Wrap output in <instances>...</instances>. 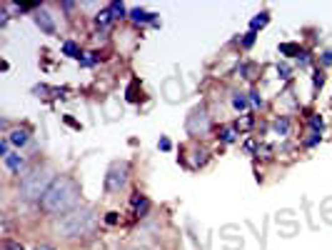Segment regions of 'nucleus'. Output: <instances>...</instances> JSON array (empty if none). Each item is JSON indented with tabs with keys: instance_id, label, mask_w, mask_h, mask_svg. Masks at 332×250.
<instances>
[{
	"instance_id": "1",
	"label": "nucleus",
	"mask_w": 332,
	"mask_h": 250,
	"mask_svg": "<svg viewBox=\"0 0 332 250\" xmlns=\"http://www.w3.org/2000/svg\"><path fill=\"white\" fill-rule=\"evenodd\" d=\"M80 200V185L70 178V175H58L53 180V185L48 188V193L40 200V208L50 215H65L72 208H77Z\"/></svg>"
},
{
	"instance_id": "2",
	"label": "nucleus",
	"mask_w": 332,
	"mask_h": 250,
	"mask_svg": "<svg viewBox=\"0 0 332 250\" xmlns=\"http://www.w3.org/2000/svg\"><path fill=\"white\" fill-rule=\"evenodd\" d=\"M95 223H98V213L95 208L90 205H77L72 208L70 213L60 215L55 220V233L63 235V238H80V235H88L95 230Z\"/></svg>"
},
{
	"instance_id": "3",
	"label": "nucleus",
	"mask_w": 332,
	"mask_h": 250,
	"mask_svg": "<svg viewBox=\"0 0 332 250\" xmlns=\"http://www.w3.org/2000/svg\"><path fill=\"white\" fill-rule=\"evenodd\" d=\"M53 175L50 170L45 168H35L33 173H28L23 180H20V188H18V195L23 203H40L43 195L48 193V188L53 185Z\"/></svg>"
},
{
	"instance_id": "4",
	"label": "nucleus",
	"mask_w": 332,
	"mask_h": 250,
	"mask_svg": "<svg viewBox=\"0 0 332 250\" xmlns=\"http://www.w3.org/2000/svg\"><path fill=\"white\" fill-rule=\"evenodd\" d=\"M128 178H130L128 163L115 160V163L108 168V175H105V193H120L123 188L128 185Z\"/></svg>"
},
{
	"instance_id": "5",
	"label": "nucleus",
	"mask_w": 332,
	"mask_h": 250,
	"mask_svg": "<svg viewBox=\"0 0 332 250\" xmlns=\"http://www.w3.org/2000/svg\"><path fill=\"white\" fill-rule=\"evenodd\" d=\"M188 133L190 135H205L207 130H210V115H207V110L205 108H195L190 115H188Z\"/></svg>"
},
{
	"instance_id": "6",
	"label": "nucleus",
	"mask_w": 332,
	"mask_h": 250,
	"mask_svg": "<svg viewBox=\"0 0 332 250\" xmlns=\"http://www.w3.org/2000/svg\"><path fill=\"white\" fill-rule=\"evenodd\" d=\"M33 20H35V25H38L45 35H55V33H58V28H55V23H53V15H50L48 10L40 8V10L33 15Z\"/></svg>"
},
{
	"instance_id": "7",
	"label": "nucleus",
	"mask_w": 332,
	"mask_h": 250,
	"mask_svg": "<svg viewBox=\"0 0 332 250\" xmlns=\"http://www.w3.org/2000/svg\"><path fill=\"white\" fill-rule=\"evenodd\" d=\"M5 135H8L10 145H15V148H23V145H28V140H30V130H28V128H13V130H8Z\"/></svg>"
},
{
	"instance_id": "8",
	"label": "nucleus",
	"mask_w": 332,
	"mask_h": 250,
	"mask_svg": "<svg viewBox=\"0 0 332 250\" xmlns=\"http://www.w3.org/2000/svg\"><path fill=\"white\" fill-rule=\"evenodd\" d=\"M130 20L137 23V25H157V13H147V10H142V8H133L130 10Z\"/></svg>"
},
{
	"instance_id": "9",
	"label": "nucleus",
	"mask_w": 332,
	"mask_h": 250,
	"mask_svg": "<svg viewBox=\"0 0 332 250\" xmlns=\"http://www.w3.org/2000/svg\"><path fill=\"white\" fill-rule=\"evenodd\" d=\"M3 165H5L13 175H20V173H23V168H25V158H23L20 153H10V155L3 160Z\"/></svg>"
},
{
	"instance_id": "10",
	"label": "nucleus",
	"mask_w": 332,
	"mask_h": 250,
	"mask_svg": "<svg viewBox=\"0 0 332 250\" xmlns=\"http://www.w3.org/2000/svg\"><path fill=\"white\" fill-rule=\"evenodd\" d=\"M130 205L135 208V218H147V213H150V200H147L145 195L133 193V200H130Z\"/></svg>"
},
{
	"instance_id": "11",
	"label": "nucleus",
	"mask_w": 332,
	"mask_h": 250,
	"mask_svg": "<svg viewBox=\"0 0 332 250\" xmlns=\"http://www.w3.org/2000/svg\"><path fill=\"white\" fill-rule=\"evenodd\" d=\"M290 118L287 115H277L275 118V123H272V130H275V135H280V138H287L290 135Z\"/></svg>"
},
{
	"instance_id": "12",
	"label": "nucleus",
	"mask_w": 332,
	"mask_h": 250,
	"mask_svg": "<svg viewBox=\"0 0 332 250\" xmlns=\"http://www.w3.org/2000/svg\"><path fill=\"white\" fill-rule=\"evenodd\" d=\"M113 20H115V18H113L110 8H103V10L95 15V25H98V28H103V30H105V28H110V25H113Z\"/></svg>"
},
{
	"instance_id": "13",
	"label": "nucleus",
	"mask_w": 332,
	"mask_h": 250,
	"mask_svg": "<svg viewBox=\"0 0 332 250\" xmlns=\"http://www.w3.org/2000/svg\"><path fill=\"white\" fill-rule=\"evenodd\" d=\"M267 23H270V13L267 10H263V13H258L253 20H250V33H258L260 28H265Z\"/></svg>"
},
{
	"instance_id": "14",
	"label": "nucleus",
	"mask_w": 332,
	"mask_h": 250,
	"mask_svg": "<svg viewBox=\"0 0 332 250\" xmlns=\"http://www.w3.org/2000/svg\"><path fill=\"white\" fill-rule=\"evenodd\" d=\"M280 53H282V55H287V58H297L302 50H300V45H297V43H280Z\"/></svg>"
},
{
	"instance_id": "15",
	"label": "nucleus",
	"mask_w": 332,
	"mask_h": 250,
	"mask_svg": "<svg viewBox=\"0 0 332 250\" xmlns=\"http://www.w3.org/2000/svg\"><path fill=\"white\" fill-rule=\"evenodd\" d=\"M108 8H110V13H113V18H115V20H120V18H130V13L125 10V5H123V3H118V0H115V3H110Z\"/></svg>"
},
{
	"instance_id": "16",
	"label": "nucleus",
	"mask_w": 332,
	"mask_h": 250,
	"mask_svg": "<svg viewBox=\"0 0 332 250\" xmlns=\"http://www.w3.org/2000/svg\"><path fill=\"white\" fill-rule=\"evenodd\" d=\"M217 138H220V140H222L225 145H232V143L237 140V130H235V128H222Z\"/></svg>"
},
{
	"instance_id": "17",
	"label": "nucleus",
	"mask_w": 332,
	"mask_h": 250,
	"mask_svg": "<svg viewBox=\"0 0 332 250\" xmlns=\"http://www.w3.org/2000/svg\"><path fill=\"white\" fill-rule=\"evenodd\" d=\"M307 125H310V130H315V133H322V128H325V120H322V115H320V113H310V118H307Z\"/></svg>"
},
{
	"instance_id": "18",
	"label": "nucleus",
	"mask_w": 332,
	"mask_h": 250,
	"mask_svg": "<svg viewBox=\"0 0 332 250\" xmlns=\"http://www.w3.org/2000/svg\"><path fill=\"white\" fill-rule=\"evenodd\" d=\"M77 62H80L82 68H95V65L100 62V55H98V53H85V55L77 58Z\"/></svg>"
},
{
	"instance_id": "19",
	"label": "nucleus",
	"mask_w": 332,
	"mask_h": 250,
	"mask_svg": "<svg viewBox=\"0 0 332 250\" xmlns=\"http://www.w3.org/2000/svg\"><path fill=\"white\" fill-rule=\"evenodd\" d=\"M255 73H258V65H255V62H242V65H240V75H242L245 80H253V78H258Z\"/></svg>"
},
{
	"instance_id": "20",
	"label": "nucleus",
	"mask_w": 332,
	"mask_h": 250,
	"mask_svg": "<svg viewBox=\"0 0 332 250\" xmlns=\"http://www.w3.org/2000/svg\"><path fill=\"white\" fill-rule=\"evenodd\" d=\"M63 55H67V58H80L82 53H80L77 43H72V40H65V43H63Z\"/></svg>"
},
{
	"instance_id": "21",
	"label": "nucleus",
	"mask_w": 332,
	"mask_h": 250,
	"mask_svg": "<svg viewBox=\"0 0 332 250\" xmlns=\"http://www.w3.org/2000/svg\"><path fill=\"white\" fill-rule=\"evenodd\" d=\"M247 103H250V98H245L242 93H235V95H232V108H235V110H245Z\"/></svg>"
},
{
	"instance_id": "22",
	"label": "nucleus",
	"mask_w": 332,
	"mask_h": 250,
	"mask_svg": "<svg viewBox=\"0 0 332 250\" xmlns=\"http://www.w3.org/2000/svg\"><path fill=\"white\" fill-rule=\"evenodd\" d=\"M277 78L280 80H290L292 78V68L287 62H277Z\"/></svg>"
},
{
	"instance_id": "23",
	"label": "nucleus",
	"mask_w": 332,
	"mask_h": 250,
	"mask_svg": "<svg viewBox=\"0 0 332 250\" xmlns=\"http://www.w3.org/2000/svg\"><path fill=\"white\" fill-rule=\"evenodd\" d=\"M320 140H322V135L315 133V130H310V135L302 140V145H305V148H315V145H320Z\"/></svg>"
},
{
	"instance_id": "24",
	"label": "nucleus",
	"mask_w": 332,
	"mask_h": 250,
	"mask_svg": "<svg viewBox=\"0 0 332 250\" xmlns=\"http://www.w3.org/2000/svg\"><path fill=\"white\" fill-rule=\"evenodd\" d=\"M322 85H325V73H322V70H315V73H312V88L317 90V88H322Z\"/></svg>"
},
{
	"instance_id": "25",
	"label": "nucleus",
	"mask_w": 332,
	"mask_h": 250,
	"mask_svg": "<svg viewBox=\"0 0 332 250\" xmlns=\"http://www.w3.org/2000/svg\"><path fill=\"white\" fill-rule=\"evenodd\" d=\"M10 155V140H8V135H3V140H0V158L5 160Z\"/></svg>"
},
{
	"instance_id": "26",
	"label": "nucleus",
	"mask_w": 332,
	"mask_h": 250,
	"mask_svg": "<svg viewBox=\"0 0 332 250\" xmlns=\"http://www.w3.org/2000/svg\"><path fill=\"white\" fill-rule=\"evenodd\" d=\"M247 95H250V103H253L255 108H263V95H260V90H250Z\"/></svg>"
},
{
	"instance_id": "27",
	"label": "nucleus",
	"mask_w": 332,
	"mask_h": 250,
	"mask_svg": "<svg viewBox=\"0 0 332 250\" xmlns=\"http://www.w3.org/2000/svg\"><path fill=\"white\" fill-rule=\"evenodd\" d=\"M255 40H258V33H245V38H242V48H253Z\"/></svg>"
},
{
	"instance_id": "28",
	"label": "nucleus",
	"mask_w": 332,
	"mask_h": 250,
	"mask_svg": "<svg viewBox=\"0 0 332 250\" xmlns=\"http://www.w3.org/2000/svg\"><path fill=\"white\" fill-rule=\"evenodd\" d=\"M3 250H25L20 243H15V240H10V238H5L3 240Z\"/></svg>"
},
{
	"instance_id": "29",
	"label": "nucleus",
	"mask_w": 332,
	"mask_h": 250,
	"mask_svg": "<svg viewBox=\"0 0 332 250\" xmlns=\"http://www.w3.org/2000/svg\"><path fill=\"white\" fill-rule=\"evenodd\" d=\"M8 20H10V13L3 8V10H0V28H5V25H8Z\"/></svg>"
},
{
	"instance_id": "30",
	"label": "nucleus",
	"mask_w": 332,
	"mask_h": 250,
	"mask_svg": "<svg viewBox=\"0 0 332 250\" xmlns=\"http://www.w3.org/2000/svg\"><path fill=\"white\" fill-rule=\"evenodd\" d=\"M157 148H160V150H170V148H173V143H170L168 138H160V143H157Z\"/></svg>"
},
{
	"instance_id": "31",
	"label": "nucleus",
	"mask_w": 332,
	"mask_h": 250,
	"mask_svg": "<svg viewBox=\"0 0 332 250\" xmlns=\"http://www.w3.org/2000/svg\"><path fill=\"white\" fill-rule=\"evenodd\" d=\"M118 220H120V218H118V213H108V215H105V223H108V225H115Z\"/></svg>"
},
{
	"instance_id": "32",
	"label": "nucleus",
	"mask_w": 332,
	"mask_h": 250,
	"mask_svg": "<svg viewBox=\"0 0 332 250\" xmlns=\"http://www.w3.org/2000/svg\"><path fill=\"white\" fill-rule=\"evenodd\" d=\"M320 60H322V65H332V50H325Z\"/></svg>"
},
{
	"instance_id": "33",
	"label": "nucleus",
	"mask_w": 332,
	"mask_h": 250,
	"mask_svg": "<svg viewBox=\"0 0 332 250\" xmlns=\"http://www.w3.org/2000/svg\"><path fill=\"white\" fill-rule=\"evenodd\" d=\"M245 150L253 153V150H255V140H247V143H245Z\"/></svg>"
},
{
	"instance_id": "34",
	"label": "nucleus",
	"mask_w": 332,
	"mask_h": 250,
	"mask_svg": "<svg viewBox=\"0 0 332 250\" xmlns=\"http://www.w3.org/2000/svg\"><path fill=\"white\" fill-rule=\"evenodd\" d=\"M63 10H75V3H63Z\"/></svg>"
},
{
	"instance_id": "35",
	"label": "nucleus",
	"mask_w": 332,
	"mask_h": 250,
	"mask_svg": "<svg viewBox=\"0 0 332 250\" xmlns=\"http://www.w3.org/2000/svg\"><path fill=\"white\" fill-rule=\"evenodd\" d=\"M65 123H67V125H72V128H80V123H75L72 118H65Z\"/></svg>"
},
{
	"instance_id": "36",
	"label": "nucleus",
	"mask_w": 332,
	"mask_h": 250,
	"mask_svg": "<svg viewBox=\"0 0 332 250\" xmlns=\"http://www.w3.org/2000/svg\"><path fill=\"white\" fill-rule=\"evenodd\" d=\"M35 250H55L53 245H35Z\"/></svg>"
}]
</instances>
